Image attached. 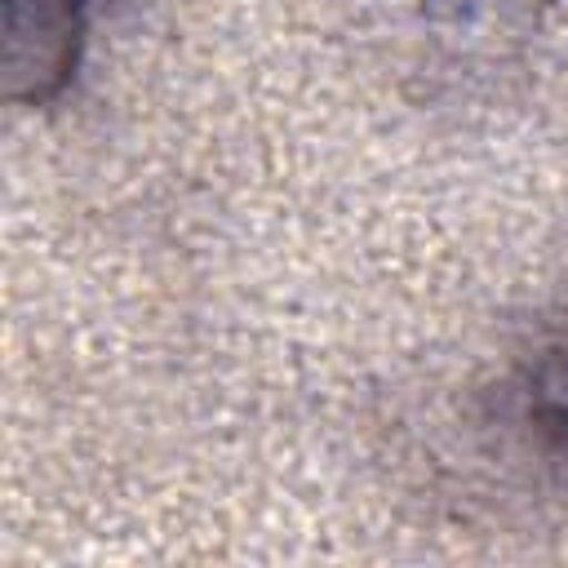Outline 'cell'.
<instances>
[{"label":"cell","mask_w":568,"mask_h":568,"mask_svg":"<svg viewBox=\"0 0 568 568\" xmlns=\"http://www.w3.org/2000/svg\"><path fill=\"white\" fill-rule=\"evenodd\" d=\"M84 0H4V93L22 106L53 102L84 53Z\"/></svg>","instance_id":"cell-1"},{"label":"cell","mask_w":568,"mask_h":568,"mask_svg":"<svg viewBox=\"0 0 568 568\" xmlns=\"http://www.w3.org/2000/svg\"><path fill=\"white\" fill-rule=\"evenodd\" d=\"M550 0H422L426 22L462 49H501L524 40Z\"/></svg>","instance_id":"cell-2"},{"label":"cell","mask_w":568,"mask_h":568,"mask_svg":"<svg viewBox=\"0 0 568 568\" xmlns=\"http://www.w3.org/2000/svg\"><path fill=\"white\" fill-rule=\"evenodd\" d=\"M532 417L568 448V337L541 359L532 377Z\"/></svg>","instance_id":"cell-3"}]
</instances>
